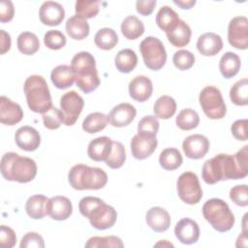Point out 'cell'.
Wrapping results in <instances>:
<instances>
[{
  "mask_svg": "<svg viewBox=\"0 0 248 248\" xmlns=\"http://www.w3.org/2000/svg\"><path fill=\"white\" fill-rule=\"evenodd\" d=\"M137 110L135 107L129 103H121L115 106L109 112V123L113 127L121 128L128 126L136 117Z\"/></svg>",
  "mask_w": 248,
  "mask_h": 248,
  "instance_id": "obj_21",
  "label": "cell"
},
{
  "mask_svg": "<svg viewBox=\"0 0 248 248\" xmlns=\"http://www.w3.org/2000/svg\"><path fill=\"white\" fill-rule=\"evenodd\" d=\"M73 213L71 201L64 196H54L48 199L46 203V214L53 220L63 221Z\"/></svg>",
  "mask_w": 248,
  "mask_h": 248,
  "instance_id": "obj_15",
  "label": "cell"
},
{
  "mask_svg": "<svg viewBox=\"0 0 248 248\" xmlns=\"http://www.w3.org/2000/svg\"><path fill=\"white\" fill-rule=\"evenodd\" d=\"M154 246H169V247H173V244L170 242H168L167 240H161L159 242H157Z\"/></svg>",
  "mask_w": 248,
  "mask_h": 248,
  "instance_id": "obj_55",
  "label": "cell"
},
{
  "mask_svg": "<svg viewBox=\"0 0 248 248\" xmlns=\"http://www.w3.org/2000/svg\"><path fill=\"white\" fill-rule=\"evenodd\" d=\"M109 122L108 115L102 112L89 113L82 122V129L88 134H95L104 130Z\"/></svg>",
  "mask_w": 248,
  "mask_h": 248,
  "instance_id": "obj_34",
  "label": "cell"
},
{
  "mask_svg": "<svg viewBox=\"0 0 248 248\" xmlns=\"http://www.w3.org/2000/svg\"><path fill=\"white\" fill-rule=\"evenodd\" d=\"M223 41L221 36L213 32H207L201 35L197 42V48L202 55L214 56L221 51Z\"/></svg>",
  "mask_w": 248,
  "mask_h": 248,
  "instance_id": "obj_23",
  "label": "cell"
},
{
  "mask_svg": "<svg viewBox=\"0 0 248 248\" xmlns=\"http://www.w3.org/2000/svg\"><path fill=\"white\" fill-rule=\"evenodd\" d=\"M172 62L178 70H189L195 63V55L187 49H180L174 52Z\"/></svg>",
  "mask_w": 248,
  "mask_h": 248,
  "instance_id": "obj_44",
  "label": "cell"
},
{
  "mask_svg": "<svg viewBox=\"0 0 248 248\" xmlns=\"http://www.w3.org/2000/svg\"><path fill=\"white\" fill-rule=\"evenodd\" d=\"M115 67L120 73L128 74L132 72L138 64V56L131 48H123L119 50L114 59Z\"/></svg>",
  "mask_w": 248,
  "mask_h": 248,
  "instance_id": "obj_31",
  "label": "cell"
},
{
  "mask_svg": "<svg viewBox=\"0 0 248 248\" xmlns=\"http://www.w3.org/2000/svg\"><path fill=\"white\" fill-rule=\"evenodd\" d=\"M200 105L204 114L210 119H222L227 113L226 104L221 91L212 85L205 86L199 96Z\"/></svg>",
  "mask_w": 248,
  "mask_h": 248,
  "instance_id": "obj_9",
  "label": "cell"
},
{
  "mask_svg": "<svg viewBox=\"0 0 248 248\" xmlns=\"http://www.w3.org/2000/svg\"><path fill=\"white\" fill-rule=\"evenodd\" d=\"M50 79L54 86L58 89H66L71 87L76 81L75 74L68 65H59L50 73Z\"/></svg>",
  "mask_w": 248,
  "mask_h": 248,
  "instance_id": "obj_25",
  "label": "cell"
},
{
  "mask_svg": "<svg viewBox=\"0 0 248 248\" xmlns=\"http://www.w3.org/2000/svg\"><path fill=\"white\" fill-rule=\"evenodd\" d=\"M169 42L176 47H182L189 44L192 31L190 26L182 19L179 20L177 25L170 30V32L166 33Z\"/></svg>",
  "mask_w": 248,
  "mask_h": 248,
  "instance_id": "obj_26",
  "label": "cell"
},
{
  "mask_svg": "<svg viewBox=\"0 0 248 248\" xmlns=\"http://www.w3.org/2000/svg\"><path fill=\"white\" fill-rule=\"evenodd\" d=\"M179 20L180 18L177 13L169 6H163L160 8L156 15V23L158 27L166 33L172 30Z\"/></svg>",
  "mask_w": 248,
  "mask_h": 248,
  "instance_id": "obj_29",
  "label": "cell"
},
{
  "mask_svg": "<svg viewBox=\"0 0 248 248\" xmlns=\"http://www.w3.org/2000/svg\"><path fill=\"white\" fill-rule=\"evenodd\" d=\"M71 68L75 74L76 84L83 93H90L100 85L94 56L88 51H80L73 57Z\"/></svg>",
  "mask_w": 248,
  "mask_h": 248,
  "instance_id": "obj_4",
  "label": "cell"
},
{
  "mask_svg": "<svg viewBox=\"0 0 248 248\" xmlns=\"http://www.w3.org/2000/svg\"><path fill=\"white\" fill-rule=\"evenodd\" d=\"M23 118V110L21 107L7 98L0 97V121L4 125L13 126L17 124Z\"/></svg>",
  "mask_w": 248,
  "mask_h": 248,
  "instance_id": "obj_17",
  "label": "cell"
},
{
  "mask_svg": "<svg viewBox=\"0 0 248 248\" xmlns=\"http://www.w3.org/2000/svg\"><path fill=\"white\" fill-rule=\"evenodd\" d=\"M174 234L181 243L190 245L198 241L200 237V228L196 221L190 218H183L176 223Z\"/></svg>",
  "mask_w": 248,
  "mask_h": 248,
  "instance_id": "obj_16",
  "label": "cell"
},
{
  "mask_svg": "<svg viewBox=\"0 0 248 248\" xmlns=\"http://www.w3.org/2000/svg\"><path fill=\"white\" fill-rule=\"evenodd\" d=\"M23 91L29 108L36 113H44L52 107L48 85L42 76L33 75L26 78Z\"/></svg>",
  "mask_w": 248,
  "mask_h": 248,
  "instance_id": "obj_6",
  "label": "cell"
},
{
  "mask_svg": "<svg viewBox=\"0 0 248 248\" xmlns=\"http://www.w3.org/2000/svg\"><path fill=\"white\" fill-rule=\"evenodd\" d=\"M19 246H20V248H29V247L44 248L45 242H44V238L41 234H39L35 232H30L23 235Z\"/></svg>",
  "mask_w": 248,
  "mask_h": 248,
  "instance_id": "obj_48",
  "label": "cell"
},
{
  "mask_svg": "<svg viewBox=\"0 0 248 248\" xmlns=\"http://www.w3.org/2000/svg\"><path fill=\"white\" fill-rule=\"evenodd\" d=\"M159 130V121L156 116L146 115L142 117L138 124V134L155 136Z\"/></svg>",
  "mask_w": 248,
  "mask_h": 248,
  "instance_id": "obj_46",
  "label": "cell"
},
{
  "mask_svg": "<svg viewBox=\"0 0 248 248\" xmlns=\"http://www.w3.org/2000/svg\"><path fill=\"white\" fill-rule=\"evenodd\" d=\"M202 215L211 227L219 232H228L234 225V215L228 203L221 199L207 200L202 205Z\"/></svg>",
  "mask_w": 248,
  "mask_h": 248,
  "instance_id": "obj_7",
  "label": "cell"
},
{
  "mask_svg": "<svg viewBox=\"0 0 248 248\" xmlns=\"http://www.w3.org/2000/svg\"><path fill=\"white\" fill-rule=\"evenodd\" d=\"M15 140L20 149L25 151H34L41 143V137L35 128L25 125L16 130L15 134Z\"/></svg>",
  "mask_w": 248,
  "mask_h": 248,
  "instance_id": "obj_19",
  "label": "cell"
},
{
  "mask_svg": "<svg viewBox=\"0 0 248 248\" xmlns=\"http://www.w3.org/2000/svg\"><path fill=\"white\" fill-rule=\"evenodd\" d=\"M121 32L128 40H136L144 32L142 21L135 16H128L121 23Z\"/></svg>",
  "mask_w": 248,
  "mask_h": 248,
  "instance_id": "obj_33",
  "label": "cell"
},
{
  "mask_svg": "<svg viewBox=\"0 0 248 248\" xmlns=\"http://www.w3.org/2000/svg\"><path fill=\"white\" fill-rule=\"evenodd\" d=\"M68 181L76 190H99L106 186L108 174L100 168L78 164L71 168Z\"/></svg>",
  "mask_w": 248,
  "mask_h": 248,
  "instance_id": "obj_5",
  "label": "cell"
},
{
  "mask_svg": "<svg viewBox=\"0 0 248 248\" xmlns=\"http://www.w3.org/2000/svg\"><path fill=\"white\" fill-rule=\"evenodd\" d=\"M126 161V150L124 145L120 141L112 140V146L109 155L106 159L105 163L110 169L121 168Z\"/></svg>",
  "mask_w": 248,
  "mask_h": 248,
  "instance_id": "obj_40",
  "label": "cell"
},
{
  "mask_svg": "<svg viewBox=\"0 0 248 248\" xmlns=\"http://www.w3.org/2000/svg\"><path fill=\"white\" fill-rule=\"evenodd\" d=\"M176 189L179 199L188 204H197L202 198V189L199 178L192 171L181 173L176 181Z\"/></svg>",
  "mask_w": 248,
  "mask_h": 248,
  "instance_id": "obj_10",
  "label": "cell"
},
{
  "mask_svg": "<svg viewBox=\"0 0 248 248\" xmlns=\"http://www.w3.org/2000/svg\"><path fill=\"white\" fill-rule=\"evenodd\" d=\"M145 221L154 232H163L170 228V216L163 207L153 206L146 212Z\"/></svg>",
  "mask_w": 248,
  "mask_h": 248,
  "instance_id": "obj_22",
  "label": "cell"
},
{
  "mask_svg": "<svg viewBox=\"0 0 248 248\" xmlns=\"http://www.w3.org/2000/svg\"><path fill=\"white\" fill-rule=\"evenodd\" d=\"M18 50L25 55H32L40 48V42L36 34L32 32H22L18 35L16 40Z\"/></svg>",
  "mask_w": 248,
  "mask_h": 248,
  "instance_id": "obj_35",
  "label": "cell"
},
{
  "mask_svg": "<svg viewBox=\"0 0 248 248\" xmlns=\"http://www.w3.org/2000/svg\"><path fill=\"white\" fill-rule=\"evenodd\" d=\"M241 61L239 56L232 51L224 53L219 62V70L225 78H232L236 76L240 70Z\"/></svg>",
  "mask_w": 248,
  "mask_h": 248,
  "instance_id": "obj_27",
  "label": "cell"
},
{
  "mask_svg": "<svg viewBox=\"0 0 248 248\" xmlns=\"http://www.w3.org/2000/svg\"><path fill=\"white\" fill-rule=\"evenodd\" d=\"M248 174V145H244L235 154L220 153L204 162L202 177L206 184H215L222 180L242 179Z\"/></svg>",
  "mask_w": 248,
  "mask_h": 248,
  "instance_id": "obj_1",
  "label": "cell"
},
{
  "mask_svg": "<svg viewBox=\"0 0 248 248\" xmlns=\"http://www.w3.org/2000/svg\"><path fill=\"white\" fill-rule=\"evenodd\" d=\"M129 94L137 102L147 101L153 92L152 81L146 76H137L129 83Z\"/></svg>",
  "mask_w": 248,
  "mask_h": 248,
  "instance_id": "obj_20",
  "label": "cell"
},
{
  "mask_svg": "<svg viewBox=\"0 0 248 248\" xmlns=\"http://www.w3.org/2000/svg\"><path fill=\"white\" fill-rule=\"evenodd\" d=\"M44 126L48 130H56L64 122V117L61 109L51 107L48 110L42 114Z\"/></svg>",
  "mask_w": 248,
  "mask_h": 248,
  "instance_id": "obj_43",
  "label": "cell"
},
{
  "mask_svg": "<svg viewBox=\"0 0 248 248\" xmlns=\"http://www.w3.org/2000/svg\"><path fill=\"white\" fill-rule=\"evenodd\" d=\"M15 8L10 0H2L0 3V21L2 23L11 21L14 17Z\"/></svg>",
  "mask_w": 248,
  "mask_h": 248,
  "instance_id": "obj_51",
  "label": "cell"
},
{
  "mask_svg": "<svg viewBox=\"0 0 248 248\" xmlns=\"http://www.w3.org/2000/svg\"><path fill=\"white\" fill-rule=\"evenodd\" d=\"M229 44L237 49L248 47V19L246 16H234L228 26Z\"/></svg>",
  "mask_w": 248,
  "mask_h": 248,
  "instance_id": "obj_12",
  "label": "cell"
},
{
  "mask_svg": "<svg viewBox=\"0 0 248 248\" xmlns=\"http://www.w3.org/2000/svg\"><path fill=\"white\" fill-rule=\"evenodd\" d=\"M78 209L80 214L86 217L90 225L97 230L111 228L117 219L116 210L97 197L87 196L82 198L79 201Z\"/></svg>",
  "mask_w": 248,
  "mask_h": 248,
  "instance_id": "obj_2",
  "label": "cell"
},
{
  "mask_svg": "<svg viewBox=\"0 0 248 248\" xmlns=\"http://www.w3.org/2000/svg\"><path fill=\"white\" fill-rule=\"evenodd\" d=\"M156 4V0H138L136 2V10L140 15L146 16L152 14Z\"/></svg>",
  "mask_w": 248,
  "mask_h": 248,
  "instance_id": "obj_52",
  "label": "cell"
},
{
  "mask_svg": "<svg viewBox=\"0 0 248 248\" xmlns=\"http://www.w3.org/2000/svg\"><path fill=\"white\" fill-rule=\"evenodd\" d=\"M16 243V235L14 230L10 227L2 225L0 228V247L12 248Z\"/></svg>",
  "mask_w": 248,
  "mask_h": 248,
  "instance_id": "obj_49",
  "label": "cell"
},
{
  "mask_svg": "<svg viewBox=\"0 0 248 248\" xmlns=\"http://www.w3.org/2000/svg\"><path fill=\"white\" fill-rule=\"evenodd\" d=\"M67 43L65 35L59 30H48L44 36V44L49 49H60Z\"/></svg>",
  "mask_w": 248,
  "mask_h": 248,
  "instance_id": "obj_45",
  "label": "cell"
},
{
  "mask_svg": "<svg viewBox=\"0 0 248 248\" xmlns=\"http://www.w3.org/2000/svg\"><path fill=\"white\" fill-rule=\"evenodd\" d=\"M101 1H85V0H78L75 5L76 15L84 18H92L97 16L100 10Z\"/></svg>",
  "mask_w": 248,
  "mask_h": 248,
  "instance_id": "obj_42",
  "label": "cell"
},
{
  "mask_svg": "<svg viewBox=\"0 0 248 248\" xmlns=\"http://www.w3.org/2000/svg\"><path fill=\"white\" fill-rule=\"evenodd\" d=\"M153 111L157 118L169 119L173 116L176 111V102L172 97L163 95L156 100Z\"/></svg>",
  "mask_w": 248,
  "mask_h": 248,
  "instance_id": "obj_32",
  "label": "cell"
},
{
  "mask_svg": "<svg viewBox=\"0 0 248 248\" xmlns=\"http://www.w3.org/2000/svg\"><path fill=\"white\" fill-rule=\"evenodd\" d=\"M95 45L104 50L112 49L118 43V36L112 28L104 27L97 31L94 37Z\"/></svg>",
  "mask_w": 248,
  "mask_h": 248,
  "instance_id": "obj_36",
  "label": "cell"
},
{
  "mask_svg": "<svg viewBox=\"0 0 248 248\" xmlns=\"http://www.w3.org/2000/svg\"><path fill=\"white\" fill-rule=\"evenodd\" d=\"M230 99L236 106L248 104V80L246 78L239 79L231 87Z\"/></svg>",
  "mask_w": 248,
  "mask_h": 248,
  "instance_id": "obj_39",
  "label": "cell"
},
{
  "mask_svg": "<svg viewBox=\"0 0 248 248\" xmlns=\"http://www.w3.org/2000/svg\"><path fill=\"white\" fill-rule=\"evenodd\" d=\"M39 16L45 25L57 26L64 19L65 11L63 6L58 2L46 1L40 8Z\"/></svg>",
  "mask_w": 248,
  "mask_h": 248,
  "instance_id": "obj_18",
  "label": "cell"
},
{
  "mask_svg": "<svg viewBox=\"0 0 248 248\" xmlns=\"http://www.w3.org/2000/svg\"><path fill=\"white\" fill-rule=\"evenodd\" d=\"M66 32L74 40H83L89 35V24L86 19L75 15L66 21Z\"/></svg>",
  "mask_w": 248,
  "mask_h": 248,
  "instance_id": "obj_28",
  "label": "cell"
},
{
  "mask_svg": "<svg viewBox=\"0 0 248 248\" xmlns=\"http://www.w3.org/2000/svg\"><path fill=\"white\" fill-rule=\"evenodd\" d=\"M37 170L33 159L19 156L16 152H7L1 158V174L6 180L27 183L35 178Z\"/></svg>",
  "mask_w": 248,
  "mask_h": 248,
  "instance_id": "obj_3",
  "label": "cell"
},
{
  "mask_svg": "<svg viewBox=\"0 0 248 248\" xmlns=\"http://www.w3.org/2000/svg\"><path fill=\"white\" fill-rule=\"evenodd\" d=\"M176 126L183 130L189 131L198 127L200 123V117L196 110L192 108H184L179 111L175 119Z\"/></svg>",
  "mask_w": 248,
  "mask_h": 248,
  "instance_id": "obj_38",
  "label": "cell"
},
{
  "mask_svg": "<svg viewBox=\"0 0 248 248\" xmlns=\"http://www.w3.org/2000/svg\"><path fill=\"white\" fill-rule=\"evenodd\" d=\"M140 53L144 65L153 71L164 67L167 61V52L163 43L156 37H146L140 45Z\"/></svg>",
  "mask_w": 248,
  "mask_h": 248,
  "instance_id": "obj_8",
  "label": "cell"
},
{
  "mask_svg": "<svg viewBox=\"0 0 248 248\" xmlns=\"http://www.w3.org/2000/svg\"><path fill=\"white\" fill-rule=\"evenodd\" d=\"M173 3L175 5H177L178 7H180L181 9H191L193 6H195L196 4V0H180V1H173Z\"/></svg>",
  "mask_w": 248,
  "mask_h": 248,
  "instance_id": "obj_54",
  "label": "cell"
},
{
  "mask_svg": "<svg viewBox=\"0 0 248 248\" xmlns=\"http://www.w3.org/2000/svg\"><path fill=\"white\" fill-rule=\"evenodd\" d=\"M112 140L108 137H99L92 140L87 147L88 157L96 162L106 161L110 153Z\"/></svg>",
  "mask_w": 248,
  "mask_h": 248,
  "instance_id": "obj_24",
  "label": "cell"
},
{
  "mask_svg": "<svg viewBox=\"0 0 248 248\" xmlns=\"http://www.w3.org/2000/svg\"><path fill=\"white\" fill-rule=\"evenodd\" d=\"M86 248H122L124 243L121 238L115 235L93 236L85 243Z\"/></svg>",
  "mask_w": 248,
  "mask_h": 248,
  "instance_id": "obj_41",
  "label": "cell"
},
{
  "mask_svg": "<svg viewBox=\"0 0 248 248\" xmlns=\"http://www.w3.org/2000/svg\"><path fill=\"white\" fill-rule=\"evenodd\" d=\"M11 48V36L5 30H0V53L4 54Z\"/></svg>",
  "mask_w": 248,
  "mask_h": 248,
  "instance_id": "obj_53",
  "label": "cell"
},
{
  "mask_svg": "<svg viewBox=\"0 0 248 248\" xmlns=\"http://www.w3.org/2000/svg\"><path fill=\"white\" fill-rule=\"evenodd\" d=\"M230 199L239 206L248 205V187L246 184L236 185L230 190Z\"/></svg>",
  "mask_w": 248,
  "mask_h": 248,
  "instance_id": "obj_47",
  "label": "cell"
},
{
  "mask_svg": "<svg viewBox=\"0 0 248 248\" xmlns=\"http://www.w3.org/2000/svg\"><path fill=\"white\" fill-rule=\"evenodd\" d=\"M157 144L155 136L137 134L131 140L132 155L138 160L146 159L155 151Z\"/></svg>",
  "mask_w": 248,
  "mask_h": 248,
  "instance_id": "obj_14",
  "label": "cell"
},
{
  "mask_svg": "<svg viewBox=\"0 0 248 248\" xmlns=\"http://www.w3.org/2000/svg\"><path fill=\"white\" fill-rule=\"evenodd\" d=\"M48 198L44 195L31 196L26 203L25 210L27 215L32 219H42L46 214V203Z\"/></svg>",
  "mask_w": 248,
  "mask_h": 248,
  "instance_id": "obj_30",
  "label": "cell"
},
{
  "mask_svg": "<svg viewBox=\"0 0 248 248\" xmlns=\"http://www.w3.org/2000/svg\"><path fill=\"white\" fill-rule=\"evenodd\" d=\"M209 140L201 134L187 137L182 142V149L186 157L194 160L202 159L209 150Z\"/></svg>",
  "mask_w": 248,
  "mask_h": 248,
  "instance_id": "obj_13",
  "label": "cell"
},
{
  "mask_svg": "<svg viewBox=\"0 0 248 248\" xmlns=\"http://www.w3.org/2000/svg\"><path fill=\"white\" fill-rule=\"evenodd\" d=\"M246 128H247V119H238L232 124L231 131L232 136L237 140L246 141L247 140Z\"/></svg>",
  "mask_w": 248,
  "mask_h": 248,
  "instance_id": "obj_50",
  "label": "cell"
},
{
  "mask_svg": "<svg viewBox=\"0 0 248 248\" xmlns=\"http://www.w3.org/2000/svg\"><path fill=\"white\" fill-rule=\"evenodd\" d=\"M84 101L78 92L72 90L62 95L60 98V109L64 117L63 124L66 126L74 125L82 111Z\"/></svg>",
  "mask_w": 248,
  "mask_h": 248,
  "instance_id": "obj_11",
  "label": "cell"
},
{
  "mask_svg": "<svg viewBox=\"0 0 248 248\" xmlns=\"http://www.w3.org/2000/svg\"><path fill=\"white\" fill-rule=\"evenodd\" d=\"M182 156L178 149L173 147L165 148L159 156L160 166L166 170H174L182 164Z\"/></svg>",
  "mask_w": 248,
  "mask_h": 248,
  "instance_id": "obj_37",
  "label": "cell"
}]
</instances>
